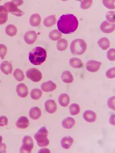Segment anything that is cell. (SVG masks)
Instances as JSON below:
<instances>
[{
  "mask_svg": "<svg viewBox=\"0 0 115 153\" xmlns=\"http://www.w3.org/2000/svg\"><path fill=\"white\" fill-rule=\"evenodd\" d=\"M78 27V21L73 14L62 15L57 22L58 30L64 34H70L74 32Z\"/></svg>",
  "mask_w": 115,
  "mask_h": 153,
  "instance_id": "1",
  "label": "cell"
},
{
  "mask_svg": "<svg viewBox=\"0 0 115 153\" xmlns=\"http://www.w3.org/2000/svg\"><path fill=\"white\" fill-rule=\"evenodd\" d=\"M47 57V52L42 47H37L31 50L29 53V60L34 65L42 64Z\"/></svg>",
  "mask_w": 115,
  "mask_h": 153,
  "instance_id": "2",
  "label": "cell"
},
{
  "mask_svg": "<svg viewBox=\"0 0 115 153\" xmlns=\"http://www.w3.org/2000/svg\"><path fill=\"white\" fill-rule=\"evenodd\" d=\"M87 48L85 42L80 39H77L72 41L70 45V51L74 55H81L85 53Z\"/></svg>",
  "mask_w": 115,
  "mask_h": 153,
  "instance_id": "3",
  "label": "cell"
},
{
  "mask_svg": "<svg viewBox=\"0 0 115 153\" xmlns=\"http://www.w3.org/2000/svg\"><path fill=\"white\" fill-rule=\"evenodd\" d=\"M49 131L46 127H42L36 132L34 138L36 140L37 145L40 147H45L49 145V140L48 139Z\"/></svg>",
  "mask_w": 115,
  "mask_h": 153,
  "instance_id": "4",
  "label": "cell"
},
{
  "mask_svg": "<svg viewBox=\"0 0 115 153\" xmlns=\"http://www.w3.org/2000/svg\"><path fill=\"white\" fill-rule=\"evenodd\" d=\"M34 148V141L29 136H25L22 139V145L20 149L21 153H31Z\"/></svg>",
  "mask_w": 115,
  "mask_h": 153,
  "instance_id": "5",
  "label": "cell"
},
{
  "mask_svg": "<svg viewBox=\"0 0 115 153\" xmlns=\"http://www.w3.org/2000/svg\"><path fill=\"white\" fill-rule=\"evenodd\" d=\"M26 76L34 82H38L42 79L41 72L36 68H31L28 70L26 72Z\"/></svg>",
  "mask_w": 115,
  "mask_h": 153,
  "instance_id": "6",
  "label": "cell"
},
{
  "mask_svg": "<svg viewBox=\"0 0 115 153\" xmlns=\"http://www.w3.org/2000/svg\"><path fill=\"white\" fill-rule=\"evenodd\" d=\"M4 7L6 8L7 12H9V13L12 14H14L16 16L20 17L24 14L23 12L20 9H19L12 1L6 2L5 4H4Z\"/></svg>",
  "mask_w": 115,
  "mask_h": 153,
  "instance_id": "7",
  "label": "cell"
},
{
  "mask_svg": "<svg viewBox=\"0 0 115 153\" xmlns=\"http://www.w3.org/2000/svg\"><path fill=\"white\" fill-rule=\"evenodd\" d=\"M101 65V63L96 60H89L86 63V70L90 72H96L98 71Z\"/></svg>",
  "mask_w": 115,
  "mask_h": 153,
  "instance_id": "8",
  "label": "cell"
},
{
  "mask_svg": "<svg viewBox=\"0 0 115 153\" xmlns=\"http://www.w3.org/2000/svg\"><path fill=\"white\" fill-rule=\"evenodd\" d=\"M37 36L34 30H29L24 35V40L27 44L31 45L36 42Z\"/></svg>",
  "mask_w": 115,
  "mask_h": 153,
  "instance_id": "9",
  "label": "cell"
},
{
  "mask_svg": "<svg viewBox=\"0 0 115 153\" xmlns=\"http://www.w3.org/2000/svg\"><path fill=\"white\" fill-rule=\"evenodd\" d=\"M16 92L19 97L22 98L27 97L28 95V89L25 84H18L16 87Z\"/></svg>",
  "mask_w": 115,
  "mask_h": 153,
  "instance_id": "10",
  "label": "cell"
},
{
  "mask_svg": "<svg viewBox=\"0 0 115 153\" xmlns=\"http://www.w3.org/2000/svg\"><path fill=\"white\" fill-rule=\"evenodd\" d=\"M115 25L114 24L109 23L107 21H104L101 24L100 29L101 31L105 33H112L115 30Z\"/></svg>",
  "mask_w": 115,
  "mask_h": 153,
  "instance_id": "11",
  "label": "cell"
},
{
  "mask_svg": "<svg viewBox=\"0 0 115 153\" xmlns=\"http://www.w3.org/2000/svg\"><path fill=\"white\" fill-rule=\"evenodd\" d=\"M45 108L46 111L50 114L55 112L57 110V105L53 100H48L45 103Z\"/></svg>",
  "mask_w": 115,
  "mask_h": 153,
  "instance_id": "12",
  "label": "cell"
},
{
  "mask_svg": "<svg viewBox=\"0 0 115 153\" xmlns=\"http://www.w3.org/2000/svg\"><path fill=\"white\" fill-rule=\"evenodd\" d=\"M1 71L5 75H9L12 72L13 67L11 63L7 61H4L1 63L0 65Z\"/></svg>",
  "mask_w": 115,
  "mask_h": 153,
  "instance_id": "13",
  "label": "cell"
},
{
  "mask_svg": "<svg viewBox=\"0 0 115 153\" xmlns=\"http://www.w3.org/2000/svg\"><path fill=\"white\" fill-rule=\"evenodd\" d=\"M40 87L42 90L46 92L53 91L57 88L56 84L54 83L52 81H48L45 83H43Z\"/></svg>",
  "mask_w": 115,
  "mask_h": 153,
  "instance_id": "14",
  "label": "cell"
},
{
  "mask_svg": "<svg viewBox=\"0 0 115 153\" xmlns=\"http://www.w3.org/2000/svg\"><path fill=\"white\" fill-rule=\"evenodd\" d=\"M83 117L84 119L87 122L92 123L94 122L96 120V114L94 112L91 110H87L86 111L84 112Z\"/></svg>",
  "mask_w": 115,
  "mask_h": 153,
  "instance_id": "15",
  "label": "cell"
},
{
  "mask_svg": "<svg viewBox=\"0 0 115 153\" xmlns=\"http://www.w3.org/2000/svg\"><path fill=\"white\" fill-rule=\"evenodd\" d=\"M16 125L18 128L25 129L29 125V121L26 117H22L17 120Z\"/></svg>",
  "mask_w": 115,
  "mask_h": 153,
  "instance_id": "16",
  "label": "cell"
},
{
  "mask_svg": "<svg viewBox=\"0 0 115 153\" xmlns=\"http://www.w3.org/2000/svg\"><path fill=\"white\" fill-rule=\"evenodd\" d=\"M29 114L31 118L34 120H37L41 117L42 112L39 107H34L30 110Z\"/></svg>",
  "mask_w": 115,
  "mask_h": 153,
  "instance_id": "17",
  "label": "cell"
},
{
  "mask_svg": "<svg viewBox=\"0 0 115 153\" xmlns=\"http://www.w3.org/2000/svg\"><path fill=\"white\" fill-rule=\"evenodd\" d=\"M8 17V12L4 6H0V25L7 22Z\"/></svg>",
  "mask_w": 115,
  "mask_h": 153,
  "instance_id": "18",
  "label": "cell"
},
{
  "mask_svg": "<svg viewBox=\"0 0 115 153\" xmlns=\"http://www.w3.org/2000/svg\"><path fill=\"white\" fill-rule=\"evenodd\" d=\"M74 142V139L71 137H65L61 140V146L65 149H69L71 147Z\"/></svg>",
  "mask_w": 115,
  "mask_h": 153,
  "instance_id": "19",
  "label": "cell"
},
{
  "mask_svg": "<svg viewBox=\"0 0 115 153\" xmlns=\"http://www.w3.org/2000/svg\"><path fill=\"white\" fill-rule=\"evenodd\" d=\"M61 79L65 83H71L73 82L74 78L71 72L69 71H65L61 75Z\"/></svg>",
  "mask_w": 115,
  "mask_h": 153,
  "instance_id": "20",
  "label": "cell"
},
{
  "mask_svg": "<svg viewBox=\"0 0 115 153\" xmlns=\"http://www.w3.org/2000/svg\"><path fill=\"white\" fill-rule=\"evenodd\" d=\"M40 22H41V17L39 14H34L31 16L29 22L31 26L34 27H37L40 25Z\"/></svg>",
  "mask_w": 115,
  "mask_h": 153,
  "instance_id": "21",
  "label": "cell"
},
{
  "mask_svg": "<svg viewBox=\"0 0 115 153\" xmlns=\"http://www.w3.org/2000/svg\"><path fill=\"white\" fill-rule=\"evenodd\" d=\"M59 103L62 107H67L70 103V97L66 94H62L59 97Z\"/></svg>",
  "mask_w": 115,
  "mask_h": 153,
  "instance_id": "22",
  "label": "cell"
},
{
  "mask_svg": "<svg viewBox=\"0 0 115 153\" xmlns=\"http://www.w3.org/2000/svg\"><path fill=\"white\" fill-rule=\"evenodd\" d=\"M75 120L71 117H69L65 119L62 121V125L63 126V127H64L66 129L72 128V127L75 125Z\"/></svg>",
  "mask_w": 115,
  "mask_h": 153,
  "instance_id": "23",
  "label": "cell"
},
{
  "mask_svg": "<svg viewBox=\"0 0 115 153\" xmlns=\"http://www.w3.org/2000/svg\"><path fill=\"white\" fill-rule=\"evenodd\" d=\"M57 22V19L55 16L52 15L46 17L44 20V25L46 27H51L55 24Z\"/></svg>",
  "mask_w": 115,
  "mask_h": 153,
  "instance_id": "24",
  "label": "cell"
},
{
  "mask_svg": "<svg viewBox=\"0 0 115 153\" xmlns=\"http://www.w3.org/2000/svg\"><path fill=\"white\" fill-rule=\"evenodd\" d=\"M98 44L102 50H106L108 49L110 46V42L107 38L102 37L99 40Z\"/></svg>",
  "mask_w": 115,
  "mask_h": 153,
  "instance_id": "25",
  "label": "cell"
},
{
  "mask_svg": "<svg viewBox=\"0 0 115 153\" xmlns=\"http://www.w3.org/2000/svg\"><path fill=\"white\" fill-rule=\"evenodd\" d=\"M70 65L74 68H79L83 66V63L79 59L74 57L70 59Z\"/></svg>",
  "mask_w": 115,
  "mask_h": 153,
  "instance_id": "26",
  "label": "cell"
},
{
  "mask_svg": "<svg viewBox=\"0 0 115 153\" xmlns=\"http://www.w3.org/2000/svg\"><path fill=\"white\" fill-rule=\"evenodd\" d=\"M17 32V28L14 26V25L10 24L8 25L5 29V32L9 36L13 37L16 35Z\"/></svg>",
  "mask_w": 115,
  "mask_h": 153,
  "instance_id": "27",
  "label": "cell"
},
{
  "mask_svg": "<svg viewBox=\"0 0 115 153\" xmlns=\"http://www.w3.org/2000/svg\"><path fill=\"white\" fill-rule=\"evenodd\" d=\"M61 37H62V33L56 29L52 30L49 33V38L51 40H53V41H57L59 40Z\"/></svg>",
  "mask_w": 115,
  "mask_h": 153,
  "instance_id": "28",
  "label": "cell"
},
{
  "mask_svg": "<svg viewBox=\"0 0 115 153\" xmlns=\"http://www.w3.org/2000/svg\"><path fill=\"white\" fill-rule=\"evenodd\" d=\"M42 96V92L38 88L33 89L31 92V97L34 100H39Z\"/></svg>",
  "mask_w": 115,
  "mask_h": 153,
  "instance_id": "29",
  "label": "cell"
},
{
  "mask_svg": "<svg viewBox=\"0 0 115 153\" xmlns=\"http://www.w3.org/2000/svg\"><path fill=\"white\" fill-rule=\"evenodd\" d=\"M67 46H68L67 41L64 39H60V40H59L58 42L57 45L58 49L60 51H63L66 50L67 48Z\"/></svg>",
  "mask_w": 115,
  "mask_h": 153,
  "instance_id": "30",
  "label": "cell"
},
{
  "mask_svg": "<svg viewBox=\"0 0 115 153\" xmlns=\"http://www.w3.org/2000/svg\"><path fill=\"white\" fill-rule=\"evenodd\" d=\"M13 76L14 78L19 82H22L25 78L24 72L20 69H16L13 72Z\"/></svg>",
  "mask_w": 115,
  "mask_h": 153,
  "instance_id": "31",
  "label": "cell"
},
{
  "mask_svg": "<svg viewBox=\"0 0 115 153\" xmlns=\"http://www.w3.org/2000/svg\"><path fill=\"white\" fill-rule=\"evenodd\" d=\"M80 112V107L76 103L72 104L70 106V112L72 115H77Z\"/></svg>",
  "mask_w": 115,
  "mask_h": 153,
  "instance_id": "32",
  "label": "cell"
},
{
  "mask_svg": "<svg viewBox=\"0 0 115 153\" xmlns=\"http://www.w3.org/2000/svg\"><path fill=\"white\" fill-rule=\"evenodd\" d=\"M7 53V48L6 45L2 44H0V57L2 59H4Z\"/></svg>",
  "mask_w": 115,
  "mask_h": 153,
  "instance_id": "33",
  "label": "cell"
},
{
  "mask_svg": "<svg viewBox=\"0 0 115 153\" xmlns=\"http://www.w3.org/2000/svg\"><path fill=\"white\" fill-rule=\"evenodd\" d=\"M115 1H103V4L105 7L109 9H115Z\"/></svg>",
  "mask_w": 115,
  "mask_h": 153,
  "instance_id": "34",
  "label": "cell"
},
{
  "mask_svg": "<svg viewBox=\"0 0 115 153\" xmlns=\"http://www.w3.org/2000/svg\"><path fill=\"white\" fill-rule=\"evenodd\" d=\"M93 1L90 0V1H81V7L82 9H89V7H91L92 5Z\"/></svg>",
  "mask_w": 115,
  "mask_h": 153,
  "instance_id": "35",
  "label": "cell"
},
{
  "mask_svg": "<svg viewBox=\"0 0 115 153\" xmlns=\"http://www.w3.org/2000/svg\"><path fill=\"white\" fill-rule=\"evenodd\" d=\"M107 57L108 60L110 61H115V49L112 48L109 49L107 52Z\"/></svg>",
  "mask_w": 115,
  "mask_h": 153,
  "instance_id": "36",
  "label": "cell"
},
{
  "mask_svg": "<svg viewBox=\"0 0 115 153\" xmlns=\"http://www.w3.org/2000/svg\"><path fill=\"white\" fill-rule=\"evenodd\" d=\"M107 19L109 22H112L114 24L115 22V12H109L106 16Z\"/></svg>",
  "mask_w": 115,
  "mask_h": 153,
  "instance_id": "37",
  "label": "cell"
},
{
  "mask_svg": "<svg viewBox=\"0 0 115 153\" xmlns=\"http://www.w3.org/2000/svg\"><path fill=\"white\" fill-rule=\"evenodd\" d=\"M106 75L109 79H113L115 77V68H112L108 70L106 73Z\"/></svg>",
  "mask_w": 115,
  "mask_h": 153,
  "instance_id": "38",
  "label": "cell"
},
{
  "mask_svg": "<svg viewBox=\"0 0 115 153\" xmlns=\"http://www.w3.org/2000/svg\"><path fill=\"white\" fill-rule=\"evenodd\" d=\"M108 105L109 108L115 110V97H112L109 99L108 101Z\"/></svg>",
  "mask_w": 115,
  "mask_h": 153,
  "instance_id": "39",
  "label": "cell"
},
{
  "mask_svg": "<svg viewBox=\"0 0 115 153\" xmlns=\"http://www.w3.org/2000/svg\"><path fill=\"white\" fill-rule=\"evenodd\" d=\"M8 119L5 116L0 117V126H5L7 125Z\"/></svg>",
  "mask_w": 115,
  "mask_h": 153,
  "instance_id": "40",
  "label": "cell"
},
{
  "mask_svg": "<svg viewBox=\"0 0 115 153\" xmlns=\"http://www.w3.org/2000/svg\"><path fill=\"white\" fill-rule=\"evenodd\" d=\"M7 146L5 143L0 144V153H6Z\"/></svg>",
  "mask_w": 115,
  "mask_h": 153,
  "instance_id": "41",
  "label": "cell"
},
{
  "mask_svg": "<svg viewBox=\"0 0 115 153\" xmlns=\"http://www.w3.org/2000/svg\"><path fill=\"white\" fill-rule=\"evenodd\" d=\"M12 2L13 3H14V4H15L17 7L21 5H22V4L24 3V2H23L22 1H12Z\"/></svg>",
  "mask_w": 115,
  "mask_h": 153,
  "instance_id": "42",
  "label": "cell"
},
{
  "mask_svg": "<svg viewBox=\"0 0 115 153\" xmlns=\"http://www.w3.org/2000/svg\"><path fill=\"white\" fill-rule=\"evenodd\" d=\"M109 122L111 125H115V115H112L111 117H110V119H109Z\"/></svg>",
  "mask_w": 115,
  "mask_h": 153,
  "instance_id": "43",
  "label": "cell"
},
{
  "mask_svg": "<svg viewBox=\"0 0 115 153\" xmlns=\"http://www.w3.org/2000/svg\"><path fill=\"white\" fill-rule=\"evenodd\" d=\"M39 153H50V150L48 149H41L39 152Z\"/></svg>",
  "mask_w": 115,
  "mask_h": 153,
  "instance_id": "44",
  "label": "cell"
},
{
  "mask_svg": "<svg viewBox=\"0 0 115 153\" xmlns=\"http://www.w3.org/2000/svg\"><path fill=\"white\" fill-rule=\"evenodd\" d=\"M2 141V137L0 135V144L1 143Z\"/></svg>",
  "mask_w": 115,
  "mask_h": 153,
  "instance_id": "45",
  "label": "cell"
}]
</instances>
